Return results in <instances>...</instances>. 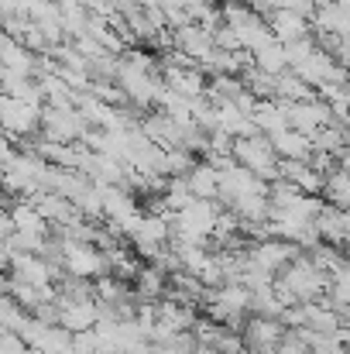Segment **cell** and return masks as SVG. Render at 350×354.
<instances>
[{
    "label": "cell",
    "instance_id": "obj_1",
    "mask_svg": "<svg viewBox=\"0 0 350 354\" xmlns=\"http://www.w3.org/2000/svg\"><path fill=\"white\" fill-rule=\"evenodd\" d=\"M278 282L289 289V292H295V299L299 303H320L327 292H330V286H333V275L330 272H323L313 258H295L282 275H278Z\"/></svg>",
    "mask_w": 350,
    "mask_h": 354
},
{
    "label": "cell",
    "instance_id": "obj_2",
    "mask_svg": "<svg viewBox=\"0 0 350 354\" xmlns=\"http://www.w3.org/2000/svg\"><path fill=\"white\" fill-rule=\"evenodd\" d=\"M247 258H251L254 265H261V268L282 275V272L299 258V244H292V241H285V237H268V241H257Z\"/></svg>",
    "mask_w": 350,
    "mask_h": 354
},
{
    "label": "cell",
    "instance_id": "obj_3",
    "mask_svg": "<svg viewBox=\"0 0 350 354\" xmlns=\"http://www.w3.org/2000/svg\"><path fill=\"white\" fill-rule=\"evenodd\" d=\"M59 324L69 330V334H86V330H97L100 324V303L97 299H79V303H59Z\"/></svg>",
    "mask_w": 350,
    "mask_h": 354
},
{
    "label": "cell",
    "instance_id": "obj_4",
    "mask_svg": "<svg viewBox=\"0 0 350 354\" xmlns=\"http://www.w3.org/2000/svg\"><path fill=\"white\" fill-rule=\"evenodd\" d=\"M285 337V324L278 317H261V313H251L247 327H244V341L247 348H278V341Z\"/></svg>",
    "mask_w": 350,
    "mask_h": 354
},
{
    "label": "cell",
    "instance_id": "obj_5",
    "mask_svg": "<svg viewBox=\"0 0 350 354\" xmlns=\"http://www.w3.org/2000/svg\"><path fill=\"white\" fill-rule=\"evenodd\" d=\"M134 292L141 303H158L168 296V272H162L158 265H141L137 279H134Z\"/></svg>",
    "mask_w": 350,
    "mask_h": 354
},
{
    "label": "cell",
    "instance_id": "obj_6",
    "mask_svg": "<svg viewBox=\"0 0 350 354\" xmlns=\"http://www.w3.org/2000/svg\"><path fill=\"white\" fill-rule=\"evenodd\" d=\"M271 31L282 45H292V41H302L306 38V14L299 10H271Z\"/></svg>",
    "mask_w": 350,
    "mask_h": 354
},
{
    "label": "cell",
    "instance_id": "obj_7",
    "mask_svg": "<svg viewBox=\"0 0 350 354\" xmlns=\"http://www.w3.org/2000/svg\"><path fill=\"white\" fill-rule=\"evenodd\" d=\"M186 179H189V186L200 200H220V165H213V162L193 165V172Z\"/></svg>",
    "mask_w": 350,
    "mask_h": 354
},
{
    "label": "cell",
    "instance_id": "obj_8",
    "mask_svg": "<svg viewBox=\"0 0 350 354\" xmlns=\"http://www.w3.org/2000/svg\"><path fill=\"white\" fill-rule=\"evenodd\" d=\"M165 80H168V90L196 100L203 90H206V80L196 73V69H165Z\"/></svg>",
    "mask_w": 350,
    "mask_h": 354
},
{
    "label": "cell",
    "instance_id": "obj_9",
    "mask_svg": "<svg viewBox=\"0 0 350 354\" xmlns=\"http://www.w3.org/2000/svg\"><path fill=\"white\" fill-rule=\"evenodd\" d=\"M93 292H97V303H120V299L134 296V282H124L110 272V275L93 279Z\"/></svg>",
    "mask_w": 350,
    "mask_h": 354
},
{
    "label": "cell",
    "instance_id": "obj_10",
    "mask_svg": "<svg viewBox=\"0 0 350 354\" xmlns=\"http://www.w3.org/2000/svg\"><path fill=\"white\" fill-rule=\"evenodd\" d=\"M278 354H309V341H306V330H285V337L278 341Z\"/></svg>",
    "mask_w": 350,
    "mask_h": 354
},
{
    "label": "cell",
    "instance_id": "obj_11",
    "mask_svg": "<svg viewBox=\"0 0 350 354\" xmlns=\"http://www.w3.org/2000/svg\"><path fill=\"white\" fill-rule=\"evenodd\" d=\"M344 248H347V254H350V234H347V241H344Z\"/></svg>",
    "mask_w": 350,
    "mask_h": 354
}]
</instances>
